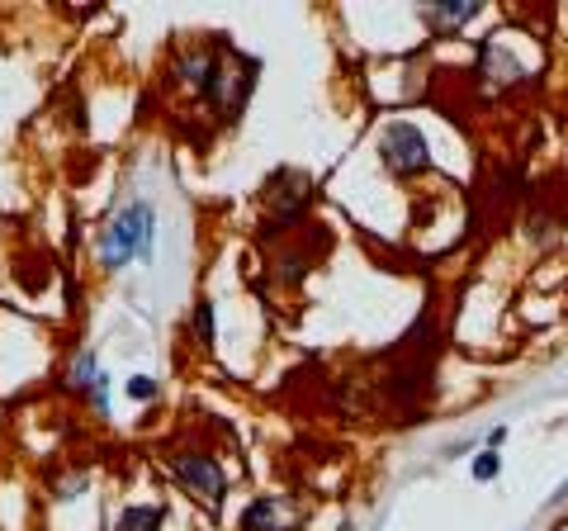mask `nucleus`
<instances>
[{
	"mask_svg": "<svg viewBox=\"0 0 568 531\" xmlns=\"http://www.w3.org/2000/svg\"><path fill=\"white\" fill-rule=\"evenodd\" d=\"M152 233H157V219H152V204H124L114 223H109L95 252H100V266L105 271H119L128 261H147L152 257Z\"/></svg>",
	"mask_w": 568,
	"mask_h": 531,
	"instance_id": "1",
	"label": "nucleus"
},
{
	"mask_svg": "<svg viewBox=\"0 0 568 531\" xmlns=\"http://www.w3.org/2000/svg\"><path fill=\"white\" fill-rule=\"evenodd\" d=\"M284 522H289V513H284L275 498H261L256 508H247V517H242V531H280Z\"/></svg>",
	"mask_w": 568,
	"mask_h": 531,
	"instance_id": "4",
	"label": "nucleus"
},
{
	"mask_svg": "<svg viewBox=\"0 0 568 531\" xmlns=\"http://www.w3.org/2000/svg\"><path fill=\"white\" fill-rule=\"evenodd\" d=\"M469 470H474V479H479V484H493V479L502 475V460H497V451H479Z\"/></svg>",
	"mask_w": 568,
	"mask_h": 531,
	"instance_id": "7",
	"label": "nucleus"
},
{
	"mask_svg": "<svg viewBox=\"0 0 568 531\" xmlns=\"http://www.w3.org/2000/svg\"><path fill=\"white\" fill-rule=\"evenodd\" d=\"M564 503H568V479H564V484H559V489H554L550 498H545V517H550V513H559Z\"/></svg>",
	"mask_w": 568,
	"mask_h": 531,
	"instance_id": "10",
	"label": "nucleus"
},
{
	"mask_svg": "<svg viewBox=\"0 0 568 531\" xmlns=\"http://www.w3.org/2000/svg\"><path fill=\"white\" fill-rule=\"evenodd\" d=\"M176 475L185 479L190 489H199V498H204V503H218V498H223V489H228V484H223V475H218V465H213V460H204V456H180L176 460Z\"/></svg>",
	"mask_w": 568,
	"mask_h": 531,
	"instance_id": "3",
	"label": "nucleus"
},
{
	"mask_svg": "<svg viewBox=\"0 0 568 531\" xmlns=\"http://www.w3.org/2000/svg\"><path fill=\"white\" fill-rule=\"evenodd\" d=\"M114 531H157V513H152V508H133V513L119 517Z\"/></svg>",
	"mask_w": 568,
	"mask_h": 531,
	"instance_id": "8",
	"label": "nucleus"
},
{
	"mask_svg": "<svg viewBox=\"0 0 568 531\" xmlns=\"http://www.w3.org/2000/svg\"><path fill=\"white\" fill-rule=\"evenodd\" d=\"M384 166H389L393 176H417V171H426V138L412 124H393L389 133H384Z\"/></svg>",
	"mask_w": 568,
	"mask_h": 531,
	"instance_id": "2",
	"label": "nucleus"
},
{
	"mask_svg": "<svg viewBox=\"0 0 568 531\" xmlns=\"http://www.w3.org/2000/svg\"><path fill=\"white\" fill-rule=\"evenodd\" d=\"M76 385L86 389L90 399H95V408L105 413V408H109V399H105V375H100V366H95V356H81V361H76Z\"/></svg>",
	"mask_w": 568,
	"mask_h": 531,
	"instance_id": "6",
	"label": "nucleus"
},
{
	"mask_svg": "<svg viewBox=\"0 0 568 531\" xmlns=\"http://www.w3.org/2000/svg\"><path fill=\"white\" fill-rule=\"evenodd\" d=\"M128 399H157V380H147V375L128 380Z\"/></svg>",
	"mask_w": 568,
	"mask_h": 531,
	"instance_id": "9",
	"label": "nucleus"
},
{
	"mask_svg": "<svg viewBox=\"0 0 568 531\" xmlns=\"http://www.w3.org/2000/svg\"><path fill=\"white\" fill-rule=\"evenodd\" d=\"M199 337H204V342L213 337V313H209V304H199Z\"/></svg>",
	"mask_w": 568,
	"mask_h": 531,
	"instance_id": "11",
	"label": "nucleus"
},
{
	"mask_svg": "<svg viewBox=\"0 0 568 531\" xmlns=\"http://www.w3.org/2000/svg\"><path fill=\"white\" fill-rule=\"evenodd\" d=\"M502 441H507V427H493V432H488V451H497Z\"/></svg>",
	"mask_w": 568,
	"mask_h": 531,
	"instance_id": "12",
	"label": "nucleus"
},
{
	"mask_svg": "<svg viewBox=\"0 0 568 531\" xmlns=\"http://www.w3.org/2000/svg\"><path fill=\"white\" fill-rule=\"evenodd\" d=\"M479 15V5L474 0H445V5H431L426 10V24H436V29H455V24H464V19Z\"/></svg>",
	"mask_w": 568,
	"mask_h": 531,
	"instance_id": "5",
	"label": "nucleus"
}]
</instances>
